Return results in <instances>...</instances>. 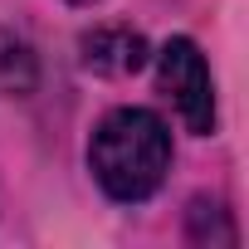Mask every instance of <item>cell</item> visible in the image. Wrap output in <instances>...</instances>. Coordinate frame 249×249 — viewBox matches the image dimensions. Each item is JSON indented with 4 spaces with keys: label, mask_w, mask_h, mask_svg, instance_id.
Masks as SVG:
<instances>
[{
    "label": "cell",
    "mask_w": 249,
    "mask_h": 249,
    "mask_svg": "<svg viewBox=\"0 0 249 249\" xmlns=\"http://www.w3.org/2000/svg\"><path fill=\"white\" fill-rule=\"evenodd\" d=\"M78 49H83V64L93 73H137L152 59L147 39L137 30H127V25H98V30H88L78 39Z\"/></svg>",
    "instance_id": "cell-3"
},
{
    "label": "cell",
    "mask_w": 249,
    "mask_h": 249,
    "mask_svg": "<svg viewBox=\"0 0 249 249\" xmlns=\"http://www.w3.org/2000/svg\"><path fill=\"white\" fill-rule=\"evenodd\" d=\"M88 166L112 200H147L171 171V132L147 107H112L88 142Z\"/></svg>",
    "instance_id": "cell-1"
},
{
    "label": "cell",
    "mask_w": 249,
    "mask_h": 249,
    "mask_svg": "<svg viewBox=\"0 0 249 249\" xmlns=\"http://www.w3.org/2000/svg\"><path fill=\"white\" fill-rule=\"evenodd\" d=\"M0 88L5 93H30L35 88V54L15 39L0 44Z\"/></svg>",
    "instance_id": "cell-4"
},
{
    "label": "cell",
    "mask_w": 249,
    "mask_h": 249,
    "mask_svg": "<svg viewBox=\"0 0 249 249\" xmlns=\"http://www.w3.org/2000/svg\"><path fill=\"white\" fill-rule=\"evenodd\" d=\"M69 5H93V0H69Z\"/></svg>",
    "instance_id": "cell-5"
},
{
    "label": "cell",
    "mask_w": 249,
    "mask_h": 249,
    "mask_svg": "<svg viewBox=\"0 0 249 249\" xmlns=\"http://www.w3.org/2000/svg\"><path fill=\"white\" fill-rule=\"evenodd\" d=\"M157 88L171 98V107L181 112V122L191 132H215V83H210V64L196 49V39H171L157 54Z\"/></svg>",
    "instance_id": "cell-2"
}]
</instances>
